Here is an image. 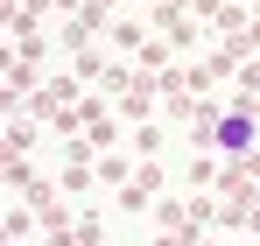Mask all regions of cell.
<instances>
[{
	"mask_svg": "<svg viewBox=\"0 0 260 246\" xmlns=\"http://www.w3.org/2000/svg\"><path fill=\"white\" fill-rule=\"evenodd\" d=\"M204 148H211L218 162H253V155H260V120H253V113H211Z\"/></svg>",
	"mask_w": 260,
	"mask_h": 246,
	"instance_id": "obj_1",
	"label": "cell"
}]
</instances>
